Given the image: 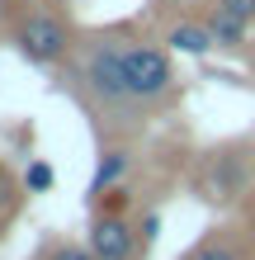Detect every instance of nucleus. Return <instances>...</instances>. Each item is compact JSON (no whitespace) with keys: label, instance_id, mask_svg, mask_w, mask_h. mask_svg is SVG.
<instances>
[{"label":"nucleus","instance_id":"obj_1","mask_svg":"<svg viewBox=\"0 0 255 260\" xmlns=\"http://www.w3.org/2000/svg\"><path fill=\"white\" fill-rule=\"evenodd\" d=\"M123 76L132 104H156L175 90V67L170 57L152 43H123Z\"/></svg>","mask_w":255,"mask_h":260},{"label":"nucleus","instance_id":"obj_2","mask_svg":"<svg viewBox=\"0 0 255 260\" xmlns=\"http://www.w3.org/2000/svg\"><path fill=\"white\" fill-rule=\"evenodd\" d=\"M81 81L99 104H132L128 76H123V43L118 38H95L81 62Z\"/></svg>","mask_w":255,"mask_h":260},{"label":"nucleus","instance_id":"obj_3","mask_svg":"<svg viewBox=\"0 0 255 260\" xmlns=\"http://www.w3.org/2000/svg\"><path fill=\"white\" fill-rule=\"evenodd\" d=\"M14 43H19V52H24L33 67H52V62H62L66 48H71V28L57 19V14L33 10L19 28H14Z\"/></svg>","mask_w":255,"mask_h":260},{"label":"nucleus","instance_id":"obj_4","mask_svg":"<svg viewBox=\"0 0 255 260\" xmlns=\"http://www.w3.org/2000/svg\"><path fill=\"white\" fill-rule=\"evenodd\" d=\"M246 185H250L246 151H213V156L203 161V171H199V189H203V199H213V204H227V199L246 194Z\"/></svg>","mask_w":255,"mask_h":260},{"label":"nucleus","instance_id":"obj_5","mask_svg":"<svg viewBox=\"0 0 255 260\" xmlns=\"http://www.w3.org/2000/svg\"><path fill=\"white\" fill-rule=\"evenodd\" d=\"M185 260H255V232L250 227H213L203 241H194Z\"/></svg>","mask_w":255,"mask_h":260},{"label":"nucleus","instance_id":"obj_6","mask_svg":"<svg viewBox=\"0 0 255 260\" xmlns=\"http://www.w3.org/2000/svg\"><path fill=\"white\" fill-rule=\"evenodd\" d=\"M90 251H95V260H132L137 255V232L118 213H99L90 222Z\"/></svg>","mask_w":255,"mask_h":260},{"label":"nucleus","instance_id":"obj_7","mask_svg":"<svg viewBox=\"0 0 255 260\" xmlns=\"http://www.w3.org/2000/svg\"><path fill=\"white\" fill-rule=\"evenodd\" d=\"M166 43H170L175 52H185V57H208V52L217 48V38H213L208 24H170Z\"/></svg>","mask_w":255,"mask_h":260},{"label":"nucleus","instance_id":"obj_8","mask_svg":"<svg viewBox=\"0 0 255 260\" xmlns=\"http://www.w3.org/2000/svg\"><path fill=\"white\" fill-rule=\"evenodd\" d=\"M123 171H128V151H104L99 166H95V180H90V199L109 194L118 180H123Z\"/></svg>","mask_w":255,"mask_h":260},{"label":"nucleus","instance_id":"obj_9","mask_svg":"<svg viewBox=\"0 0 255 260\" xmlns=\"http://www.w3.org/2000/svg\"><path fill=\"white\" fill-rule=\"evenodd\" d=\"M208 28H213V38L222 43V48H236V43H246V19H236V14H222V10H208Z\"/></svg>","mask_w":255,"mask_h":260},{"label":"nucleus","instance_id":"obj_10","mask_svg":"<svg viewBox=\"0 0 255 260\" xmlns=\"http://www.w3.org/2000/svg\"><path fill=\"white\" fill-rule=\"evenodd\" d=\"M24 189H28V194H48V189H52V166H48V161H28Z\"/></svg>","mask_w":255,"mask_h":260},{"label":"nucleus","instance_id":"obj_11","mask_svg":"<svg viewBox=\"0 0 255 260\" xmlns=\"http://www.w3.org/2000/svg\"><path fill=\"white\" fill-rule=\"evenodd\" d=\"M213 10H222V14H236V19L255 24V0H213Z\"/></svg>","mask_w":255,"mask_h":260},{"label":"nucleus","instance_id":"obj_12","mask_svg":"<svg viewBox=\"0 0 255 260\" xmlns=\"http://www.w3.org/2000/svg\"><path fill=\"white\" fill-rule=\"evenodd\" d=\"M48 260H95V251H90V246H57Z\"/></svg>","mask_w":255,"mask_h":260}]
</instances>
